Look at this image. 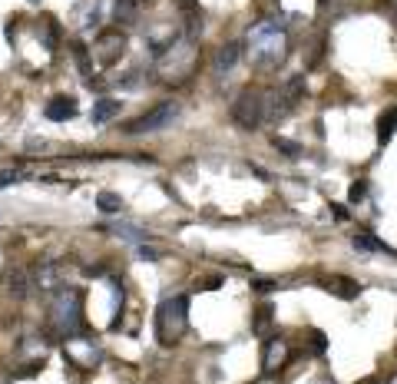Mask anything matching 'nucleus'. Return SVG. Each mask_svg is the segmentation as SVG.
Wrapping results in <instances>:
<instances>
[{
	"label": "nucleus",
	"mask_w": 397,
	"mask_h": 384,
	"mask_svg": "<svg viewBox=\"0 0 397 384\" xmlns=\"http://www.w3.org/2000/svg\"><path fill=\"white\" fill-rule=\"evenodd\" d=\"M248 57L255 67L262 70H275L285 60V50H288V37H285V27L275 23V20H258L252 30H248Z\"/></svg>",
	"instance_id": "1"
},
{
	"label": "nucleus",
	"mask_w": 397,
	"mask_h": 384,
	"mask_svg": "<svg viewBox=\"0 0 397 384\" xmlns=\"http://www.w3.org/2000/svg\"><path fill=\"white\" fill-rule=\"evenodd\" d=\"M50 325L57 328L60 338H73L83 331V291L60 288L57 298L50 302Z\"/></svg>",
	"instance_id": "2"
},
{
	"label": "nucleus",
	"mask_w": 397,
	"mask_h": 384,
	"mask_svg": "<svg viewBox=\"0 0 397 384\" xmlns=\"http://www.w3.org/2000/svg\"><path fill=\"white\" fill-rule=\"evenodd\" d=\"M186 328H189V298L186 295L166 298L156 311V338H159V345H176Z\"/></svg>",
	"instance_id": "3"
},
{
	"label": "nucleus",
	"mask_w": 397,
	"mask_h": 384,
	"mask_svg": "<svg viewBox=\"0 0 397 384\" xmlns=\"http://www.w3.org/2000/svg\"><path fill=\"white\" fill-rule=\"evenodd\" d=\"M265 116H268V103H265L262 90H242L239 99L232 103V119H235L242 130H255V126H262Z\"/></svg>",
	"instance_id": "4"
},
{
	"label": "nucleus",
	"mask_w": 397,
	"mask_h": 384,
	"mask_svg": "<svg viewBox=\"0 0 397 384\" xmlns=\"http://www.w3.org/2000/svg\"><path fill=\"white\" fill-rule=\"evenodd\" d=\"M176 116H179V103H172V99H166V103H159L156 110H149V113H143L139 119H132V123L126 126V130H123V133H130V136L159 133V130H166L169 123H176Z\"/></svg>",
	"instance_id": "5"
},
{
	"label": "nucleus",
	"mask_w": 397,
	"mask_h": 384,
	"mask_svg": "<svg viewBox=\"0 0 397 384\" xmlns=\"http://www.w3.org/2000/svg\"><path fill=\"white\" fill-rule=\"evenodd\" d=\"M123 50H126V37L119 30H103L93 43V57L99 67H113L116 60L123 57Z\"/></svg>",
	"instance_id": "6"
},
{
	"label": "nucleus",
	"mask_w": 397,
	"mask_h": 384,
	"mask_svg": "<svg viewBox=\"0 0 397 384\" xmlns=\"http://www.w3.org/2000/svg\"><path fill=\"white\" fill-rule=\"evenodd\" d=\"M324 291H331L335 298L351 302V298H358L361 295V282L348 278V275H331V278H324Z\"/></svg>",
	"instance_id": "7"
},
{
	"label": "nucleus",
	"mask_w": 397,
	"mask_h": 384,
	"mask_svg": "<svg viewBox=\"0 0 397 384\" xmlns=\"http://www.w3.org/2000/svg\"><path fill=\"white\" fill-rule=\"evenodd\" d=\"M76 110H80V106H76L73 96H57V99L47 103L43 113H47V119H53V123H67V119H73L76 116Z\"/></svg>",
	"instance_id": "8"
},
{
	"label": "nucleus",
	"mask_w": 397,
	"mask_h": 384,
	"mask_svg": "<svg viewBox=\"0 0 397 384\" xmlns=\"http://www.w3.org/2000/svg\"><path fill=\"white\" fill-rule=\"evenodd\" d=\"M34 278H37V285L43 288V291H53V288H60V282H63V269H60L57 262H37Z\"/></svg>",
	"instance_id": "9"
},
{
	"label": "nucleus",
	"mask_w": 397,
	"mask_h": 384,
	"mask_svg": "<svg viewBox=\"0 0 397 384\" xmlns=\"http://www.w3.org/2000/svg\"><path fill=\"white\" fill-rule=\"evenodd\" d=\"M285 358H288V345H285L282 338H272V341L265 345L262 368H265V371H275V368H282V365H285Z\"/></svg>",
	"instance_id": "10"
},
{
	"label": "nucleus",
	"mask_w": 397,
	"mask_h": 384,
	"mask_svg": "<svg viewBox=\"0 0 397 384\" xmlns=\"http://www.w3.org/2000/svg\"><path fill=\"white\" fill-rule=\"evenodd\" d=\"M239 57H242V50H239V43H226L219 53H215V70L219 73H226V70H232L235 63H239Z\"/></svg>",
	"instance_id": "11"
},
{
	"label": "nucleus",
	"mask_w": 397,
	"mask_h": 384,
	"mask_svg": "<svg viewBox=\"0 0 397 384\" xmlns=\"http://www.w3.org/2000/svg\"><path fill=\"white\" fill-rule=\"evenodd\" d=\"M7 291H10L14 298H27V291H30V282H27V272H23V269L7 272Z\"/></svg>",
	"instance_id": "12"
},
{
	"label": "nucleus",
	"mask_w": 397,
	"mask_h": 384,
	"mask_svg": "<svg viewBox=\"0 0 397 384\" xmlns=\"http://www.w3.org/2000/svg\"><path fill=\"white\" fill-rule=\"evenodd\" d=\"M394 130H397V106H391V110H384L378 119V139L381 143H391Z\"/></svg>",
	"instance_id": "13"
},
{
	"label": "nucleus",
	"mask_w": 397,
	"mask_h": 384,
	"mask_svg": "<svg viewBox=\"0 0 397 384\" xmlns=\"http://www.w3.org/2000/svg\"><path fill=\"white\" fill-rule=\"evenodd\" d=\"M113 116H119V103H116V99H99V103H93V123H110Z\"/></svg>",
	"instance_id": "14"
},
{
	"label": "nucleus",
	"mask_w": 397,
	"mask_h": 384,
	"mask_svg": "<svg viewBox=\"0 0 397 384\" xmlns=\"http://www.w3.org/2000/svg\"><path fill=\"white\" fill-rule=\"evenodd\" d=\"M354 249H364V252H391L384 242H378L374 235L368 229H358V235H354Z\"/></svg>",
	"instance_id": "15"
},
{
	"label": "nucleus",
	"mask_w": 397,
	"mask_h": 384,
	"mask_svg": "<svg viewBox=\"0 0 397 384\" xmlns=\"http://www.w3.org/2000/svg\"><path fill=\"white\" fill-rule=\"evenodd\" d=\"M113 14L119 23H136V17H139V7H136V0H116Z\"/></svg>",
	"instance_id": "16"
},
{
	"label": "nucleus",
	"mask_w": 397,
	"mask_h": 384,
	"mask_svg": "<svg viewBox=\"0 0 397 384\" xmlns=\"http://www.w3.org/2000/svg\"><path fill=\"white\" fill-rule=\"evenodd\" d=\"M96 206L106 212V215H116V212L123 209V199H119L116 192H99V195H96Z\"/></svg>",
	"instance_id": "17"
},
{
	"label": "nucleus",
	"mask_w": 397,
	"mask_h": 384,
	"mask_svg": "<svg viewBox=\"0 0 397 384\" xmlns=\"http://www.w3.org/2000/svg\"><path fill=\"white\" fill-rule=\"evenodd\" d=\"M268 325H272V308L262 305L258 311H255V322H252V331H255V335H265V331H268Z\"/></svg>",
	"instance_id": "18"
},
{
	"label": "nucleus",
	"mask_w": 397,
	"mask_h": 384,
	"mask_svg": "<svg viewBox=\"0 0 397 384\" xmlns=\"http://www.w3.org/2000/svg\"><path fill=\"white\" fill-rule=\"evenodd\" d=\"M272 143H275V149H282V153H288L291 159H295V156H302V146H298V143H288V139H278V136H275Z\"/></svg>",
	"instance_id": "19"
},
{
	"label": "nucleus",
	"mask_w": 397,
	"mask_h": 384,
	"mask_svg": "<svg viewBox=\"0 0 397 384\" xmlns=\"http://www.w3.org/2000/svg\"><path fill=\"white\" fill-rule=\"evenodd\" d=\"M364 195H368V182H364V179H358V182L348 189V199H351V202H361Z\"/></svg>",
	"instance_id": "20"
},
{
	"label": "nucleus",
	"mask_w": 397,
	"mask_h": 384,
	"mask_svg": "<svg viewBox=\"0 0 397 384\" xmlns=\"http://www.w3.org/2000/svg\"><path fill=\"white\" fill-rule=\"evenodd\" d=\"M20 169H7V173H0V189H3V186H14V182H20Z\"/></svg>",
	"instance_id": "21"
},
{
	"label": "nucleus",
	"mask_w": 397,
	"mask_h": 384,
	"mask_svg": "<svg viewBox=\"0 0 397 384\" xmlns=\"http://www.w3.org/2000/svg\"><path fill=\"white\" fill-rule=\"evenodd\" d=\"M311 338H315V351H324V348H328V345H324V335H322V331H315Z\"/></svg>",
	"instance_id": "22"
},
{
	"label": "nucleus",
	"mask_w": 397,
	"mask_h": 384,
	"mask_svg": "<svg viewBox=\"0 0 397 384\" xmlns=\"http://www.w3.org/2000/svg\"><path fill=\"white\" fill-rule=\"evenodd\" d=\"M275 288V282H255V291H272Z\"/></svg>",
	"instance_id": "23"
},
{
	"label": "nucleus",
	"mask_w": 397,
	"mask_h": 384,
	"mask_svg": "<svg viewBox=\"0 0 397 384\" xmlns=\"http://www.w3.org/2000/svg\"><path fill=\"white\" fill-rule=\"evenodd\" d=\"M358 384H381L378 378H364V381H358Z\"/></svg>",
	"instance_id": "24"
},
{
	"label": "nucleus",
	"mask_w": 397,
	"mask_h": 384,
	"mask_svg": "<svg viewBox=\"0 0 397 384\" xmlns=\"http://www.w3.org/2000/svg\"><path fill=\"white\" fill-rule=\"evenodd\" d=\"M387 384H397V374H394V378H391V381H387Z\"/></svg>",
	"instance_id": "25"
},
{
	"label": "nucleus",
	"mask_w": 397,
	"mask_h": 384,
	"mask_svg": "<svg viewBox=\"0 0 397 384\" xmlns=\"http://www.w3.org/2000/svg\"><path fill=\"white\" fill-rule=\"evenodd\" d=\"M34 3H37V0H34Z\"/></svg>",
	"instance_id": "26"
}]
</instances>
